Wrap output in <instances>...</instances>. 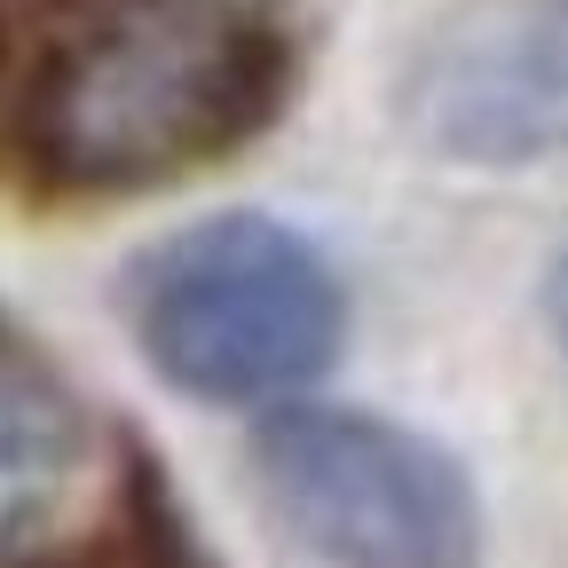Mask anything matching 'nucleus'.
I'll return each instance as SVG.
<instances>
[{
  "label": "nucleus",
  "instance_id": "obj_1",
  "mask_svg": "<svg viewBox=\"0 0 568 568\" xmlns=\"http://www.w3.org/2000/svg\"><path fill=\"white\" fill-rule=\"evenodd\" d=\"M276 40L237 0H103L32 103V151L71 190L182 174L268 111Z\"/></svg>",
  "mask_w": 568,
  "mask_h": 568
},
{
  "label": "nucleus",
  "instance_id": "obj_2",
  "mask_svg": "<svg viewBox=\"0 0 568 568\" xmlns=\"http://www.w3.org/2000/svg\"><path fill=\"white\" fill-rule=\"evenodd\" d=\"M142 355L197 403H284L339 355V276L268 213H213L142 253L134 284Z\"/></svg>",
  "mask_w": 568,
  "mask_h": 568
},
{
  "label": "nucleus",
  "instance_id": "obj_3",
  "mask_svg": "<svg viewBox=\"0 0 568 568\" xmlns=\"http://www.w3.org/2000/svg\"><path fill=\"white\" fill-rule=\"evenodd\" d=\"M253 474L332 568H474L481 506L450 450L372 410H276Z\"/></svg>",
  "mask_w": 568,
  "mask_h": 568
},
{
  "label": "nucleus",
  "instance_id": "obj_4",
  "mask_svg": "<svg viewBox=\"0 0 568 568\" xmlns=\"http://www.w3.org/2000/svg\"><path fill=\"white\" fill-rule=\"evenodd\" d=\"M418 126L466 159L568 151V0H514L450 32L418 80Z\"/></svg>",
  "mask_w": 568,
  "mask_h": 568
},
{
  "label": "nucleus",
  "instance_id": "obj_5",
  "mask_svg": "<svg viewBox=\"0 0 568 568\" xmlns=\"http://www.w3.org/2000/svg\"><path fill=\"white\" fill-rule=\"evenodd\" d=\"M88 466V426L48 372L0 355V560L32 552L71 506Z\"/></svg>",
  "mask_w": 568,
  "mask_h": 568
},
{
  "label": "nucleus",
  "instance_id": "obj_6",
  "mask_svg": "<svg viewBox=\"0 0 568 568\" xmlns=\"http://www.w3.org/2000/svg\"><path fill=\"white\" fill-rule=\"evenodd\" d=\"M545 308H552V332H560V347H568V261L552 268V293H545Z\"/></svg>",
  "mask_w": 568,
  "mask_h": 568
}]
</instances>
